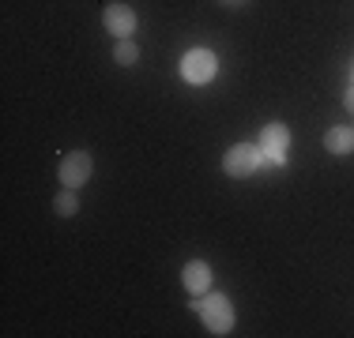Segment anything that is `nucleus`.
<instances>
[{"label": "nucleus", "instance_id": "obj_2", "mask_svg": "<svg viewBox=\"0 0 354 338\" xmlns=\"http://www.w3.org/2000/svg\"><path fill=\"white\" fill-rule=\"evenodd\" d=\"M91 155L87 150H72V155H64L61 158V181H64V188H83V184L91 181Z\"/></svg>", "mask_w": 354, "mask_h": 338}, {"label": "nucleus", "instance_id": "obj_10", "mask_svg": "<svg viewBox=\"0 0 354 338\" xmlns=\"http://www.w3.org/2000/svg\"><path fill=\"white\" fill-rule=\"evenodd\" d=\"M136 57H140L136 41H132V38H121V46H117V64H136Z\"/></svg>", "mask_w": 354, "mask_h": 338}, {"label": "nucleus", "instance_id": "obj_8", "mask_svg": "<svg viewBox=\"0 0 354 338\" xmlns=\"http://www.w3.org/2000/svg\"><path fill=\"white\" fill-rule=\"evenodd\" d=\"M324 150H332V155H351L354 150V128H332L324 135Z\"/></svg>", "mask_w": 354, "mask_h": 338}, {"label": "nucleus", "instance_id": "obj_12", "mask_svg": "<svg viewBox=\"0 0 354 338\" xmlns=\"http://www.w3.org/2000/svg\"><path fill=\"white\" fill-rule=\"evenodd\" d=\"M351 83H354V72H351Z\"/></svg>", "mask_w": 354, "mask_h": 338}, {"label": "nucleus", "instance_id": "obj_4", "mask_svg": "<svg viewBox=\"0 0 354 338\" xmlns=\"http://www.w3.org/2000/svg\"><path fill=\"white\" fill-rule=\"evenodd\" d=\"M257 166H260V150L249 147V143H238V147L226 150V158H223V169L230 177H249Z\"/></svg>", "mask_w": 354, "mask_h": 338}, {"label": "nucleus", "instance_id": "obj_7", "mask_svg": "<svg viewBox=\"0 0 354 338\" xmlns=\"http://www.w3.org/2000/svg\"><path fill=\"white\" fill-rule=\"evenodd\" d=\"M185 286H189L192 293H196V297H204L207 293V286H212V267L204 264V259H192L189 267H185Z\"/></svg>", "mask_w": 354, "mask_h": 338}, {"label": "nucleus", "instance_id": "obj_5", "mask_svg": "<svg viewBox=\"0 0 354 338\" xmlns=\"http://www.w3.org/2000/svg\"><path fill=\"white\" fill-rule=\"evenodd\" d=\"M286 147H290V132L283 124H268L260 135V158H272V162H286Z\"/></svg>", "mask_w": 354, "mask_h": 338}, {"label": "nucleus", "instance_id": "obj_3", "mask_svg": "<svg viewBox=\"0 0 354 338\" xmlns=\"http://www.w3.org/2000/svg\"><path fill=\"white\" fill-rule=\"evenodd\" d=\"M181 75L189 83H212L215 79V53H207V49H192V53L181 61Z\"/></svg>", "mask_w": 354, "mask_h": 338}, {"label": "nucleus", "instance_id": "obj_1", "mask_svg": "<svg viewBox=\"0 0 354 338\" xmlns=\"http://www.w3.org/2000/svg\"><path fill=\"white\" fill-rule=\"evenodd\" d=\"M204 324L212 327V335H230V327H234V304L226 301L223 293L204 297Z\"/></svg>", "mask_w": 354, "mask_h": 338}, {"label": "nucleus", "instance_id": "obj_9", "mask_svg": "<svg viewBox=\"0 0 354 338\" xmlns=\"http://www.w3.org/2000/svg\"><path fill=\"white\" fill-rule=\"evenodd\" d=\"M75 207H80V203H75V188H64L61 196H57V215H61V218H72Z\"/></svg>", "mask_w": 354, "mask_h": 338}, {"label": "nucleus", "instance_id": "obj_11", "mask_svg": "<svg viewBox=\"0 0 354 338\" xmlns=\"http://www.w3.org/2000/svg\"><path fill=\"white\" fill-rule=\"evenodd\" d=\"M347 109L354 113V83H351V90H347Z\"/></svg>", "mask_w": 354, "mask_h": 338}, {"label": "nucleus", "instance_id": "obj_6", "mask_svg": "<svg viewBox=\"0 0 354 338\" xmlns=\"http://www.w3.org/2000/svg\"><path fill=\"white\" fill-rule=\"evenodd\" d=\"M102 19H106V27L113 30L117 38H129V34L136 30V12H132L129 4H109Z\"/></svg>", "mask_w": 354, "mask_h": 338}]
</instances>
